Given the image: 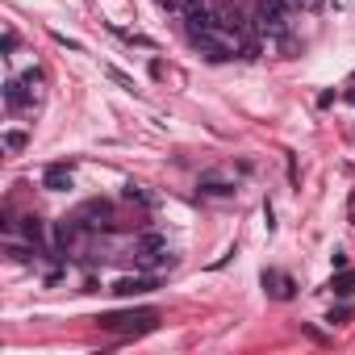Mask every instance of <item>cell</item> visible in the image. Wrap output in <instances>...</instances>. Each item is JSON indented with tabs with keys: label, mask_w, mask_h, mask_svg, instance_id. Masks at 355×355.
Returning <instances> with one entry per match:
<instances>
[{
	"label": "cell",
	"mask_w": 355,
	"mask_h": 355,
	"mask_svg": "<svg viewBox=\"0 0 355 355\" xmlns=\"http://www.w3.org/2000/svg\"><path fill=\"white\" fill-rule=\"evenodd\" d=\"M96 322L109 334H146V330H155L159 313L155 309H125V313H101Z\"/></svg>",
	"instance_id": "cell-1"
},
{
	"label": "cell",
	"mask_w": 355,
	"mask_h": 355,
	"mask_svg": "<svg viewBox=\"0 0 355 355\" xmlns=\"http://www.w3.org/2000/svg\"><path fill=\"white\" fill-rule=\"evenodd\" d=\"M134 259H138V268H146V272H155V268H167V263H171L167 239H163V234H155V230L138 234V239H134Z\"/></svg>",
	"instance_id": "cell-2"
},
{
	"label": "cell",
	"mask_w": 355,
	"mask_h": 355,
	"mask_svg": "<svg viewBox=\"0 0 355 355\" xmlns=\"http://www.w3.org/2000/svg\"><path fill=\"white\" fill-rule=\"evenodd\" d=\"M197 193H201V197H234V193H239V180H234L230 171L214 167V171H201Z\"/></svg>",
	"instance_id": "cell-3"
},
{
	"label": "cell",
	"mask_w": 355,
	"mask_h": 355,
	"mask_svg": "<svg viewBox=\"0 0 355 355\" xmlns=\"http://www.w3.org/2000/svg\"><path fill=\"white\" fill-rule=\"evenodd\" d=\"M284 0H263L259 13H255V30L259 34H284Z\"/></svg>",
	"instance_id": "cell-4"
},
{
	"label": "cell",
	"mask_w": 355,
	"mask_h": 355,
	"mask_svg": "<svg viewBox=\"0 0 355 355\" xmlns=\"http://www.w3.org/2000/svg\"><path fill=\"white\" fill-rule=\"evenodd\" d=\"M42 184H46L51 193H67V189L76 184V171H71V163H51V167L42 171Z\"/></svg>",
	"instance_id": "cell-5"
},
{
	"label": "cell",
	"mask_w": 355,
	"mask_h": 355,
	"mask_svg": "<svg viewBox=\"0 0 355 355\" xmlns=\"http://www.w3.org/2000/svg\"><path fill=\"white\" fill-rule=\"evenodd\" d=\"M155 288H159V280L146 276V272H142V276H121V280L113 284L117 297H142V293H155Z\"/></svg>",
	"instance_id": "cell-6"
},
{
	"label": "cell",
	"mask_w": 355,
	"mask_h": 355,
	"mask_svg": "<svg viewBox=\"0 0 355 355\" xmlns=\"http://www.w3.org/2000/svg\"><path fill=\"white\" fill-rule=\"evenodd\" d=\"M263 293H268V297H276V301H288V297H293V276H284V272L268 268V272H263Z\"/></svg>",
	"instance_id": "cell-7"
},
{
	"label": "cell",
	"mask_w": 355,
	"mask_h": 355,
	"mask_svg": "<svg viewBox=\"0 0 355 355\" xmlns=\"http://www.w3.org/2000/svg\"><path fill=\"white\" fill-rule=\"evenodd\" d=\"M80 218H92L88 226H109V222H113V205H109V201H88V205L80 209Z\"/></svg>",
	"instance_id": "cell-8"
},
{
	"label": "cell",
	"mask_w": 355,
	"mask_h": 355,
	"mask_svg": "<svg viewBox=\"0 0 355 355\" xmlns=\"http://www.w3.org/2000/svg\"><path fill=\"white\" fill-rule=\"evenodd\" d=\"M5 101H9V109H26V105H34V96H30V88H26L21 80H9V84H5Z\"/></svg>",
	"instance_id": "cell-9"
},
{
	"label": "cell",
	"mask_w": 355,
	"mask_h": 355,
	"mask_svg": "<svg viewBox=\"0 0 355 355\" xmlns=\"http://www.w3.org/2000/svg\"><path fill=\"white\" fill-rule=\"evenodd\" d=\"M330 293H338V297H351V293H355V272L338 268V276L330 280Z\"/></svg>",
	"instance_id": "cell-10"
},
{
	"label": "cell",
	"mask_w": 355,
	"mask_h": 355,
	"mask_svg": "<svg viewBox=\"0 0 355 355\" xmlns=\"http://www.w3.org/2000/svg\"><path fill=\"white\" fill-rule=\"evenodd\" d=\"M21 84L30 88V96H34V105H38V101H42V84H46V80H42V71H38V67H34V71H26V76H21Z\"/></svg>",
	"instance_id": "cell-11"
},
{
	"label": "cell",
	"mask_w": 355,
	"mask_h": 355,
	"mask_svg": "<svg viewBox=\"0 0 355 355\" xmlns=\"http://www.w3.org/2000/svg\"><path fill=\"white\" fill-rule=\"evenodd\" d=\"M121 197H125V201H138V205H155V197H150L142 184H134V180L125 184V193H121Z\"/></svg>",
	"instance_id": "cell-12"
},
{
	"label": "cell",
	"mask_w": 355,
	"mask_h": 355,
	"mask_svg": "<svg viewBox=\"0 0 355 355\" xmlns=\"http://www.w3.org/2000/svg\"><path fill=\"white\" fill-rule=\"evenodd\" d=\"M197 5V0H159V9H167V13H189Z\"/></svg>",
	"instance_id": "cell-13"
},
{
	"label": "cell",
	"mask_w": 355,
	"mask_h": 355,
	"mask_svg": "<svg viewBox=\"0 0 355 355\" xmlns=\"http://www.w3.org/2000/svg\"><path fill=\"white\" fill-rule=\"evenodd\" d=\"M21 146H26V134H21V130H9V134H5V150H13V155H17Z\"/></svg>",
	"instance_id": "cell-14"
},
{
	"label": "cell",
	"mask_w": 355,
	"mask_h": 355,
	"mask_svg": "<svg viewBox=\"0 0 355 355\" xmlns=\"http://www.w3.org/2000/svg\"><path fill=\"white\" fill-rule=\"evenodd\" d=\"M326 322H330V326H343V322H351V309H347V305H338V309H330V313H326Z\"/></svg>",
	"instance_id": "cell-15"
},
{
	"label": "cell",
	"mask_w": 355,
	"mask_h": 355,
	"mask_svg": "<svg viewBox=\"0 0 355 355\" xmlns=\"http://www.w3.org/2000/svg\"><path fill=\"white\" fill-rule=\"evenodd\" d=\"M288 9H301V13H313V9H322V0H284Z\"/></svg>",
	"instance_id": "cell-16"
},
{
	"label": "cell",
	"mask_w": 355,
	"mask_h": 355,
	"mask_svg": "<svg viewBox=\"0 0 355 355\" xmlns=\"http://www.w3.org/2000/svg\"><path fill=\"white\" fill-rule=\"evenodd\" d=\"M26 239H30V243H42V226H38V218H26Z\"/></svg>",
	"instance_id": "cell-17"
},
{
	"label": "cell",
	"mask_w": 355,
	"mask_h": 355,
	"mask_svg": "<svg viewBox=\"0 0 355 355\" xmlns=\"http://www.w3.org/2000/svg\"><path fill=\"white\" fill-rule=\"evenodd\" d=\"M109 80H117V84H121V88H134V80H130V76H125V71H117V67H109Z\"/></svg>",
	"instance_id": "cell-18"
},
{
	"label": "cell",
	"mask_w": 355,
	"mask_h": 355,
	"mask_svg": "<svg viewBox=\"0 0 355 355\" xmlns=\"http://www.w3.org/2000/svg\"><path fill=\"white\" fill-rule=\"evenodd\" d=\"M351 222H355V193H351Z\"/></svg>",
	"instance_id": "cell-19"
}]
</instances>
